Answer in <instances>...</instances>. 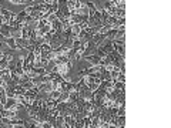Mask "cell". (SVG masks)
Listing matches in <instances>:
<instances>
[{
  "mask_svg": "<svg viewBox=\"0 0 171 128\" xmlns=\"http://www.w3.org/2000/svg\"><path fill=\"white\" fill-rule=\"evenodd\" d=\"M16 44L19 48H29L30 46V41H29V39H23V37H16Z\"/></svg>",
  "mask_w": 171,
  "mask_h": 128,
  "instance_id": "3",
  "label": "cell"
},
{
  "mask_svg": "<svg viewBox=\"0 0 171 128\" xmlns=\"http://www.w3.org/2000/svg\"><path fill=\"white\" fill-rule=\"evenodd\" d=\"M3 108H4V107H3V103H1V101H0V111H1V110H3Z\"/></svg>",
  "mask_w": 171,
  "mask_h": 128,
  "instance_id": "13",
  "label": "cell"
},
{
  "mask_svg": "<svg viewBox=\"0 0 171 128\" xmlns=\"http://www.w3.org/2000/svg\"><path fill=\"white\" fill-rule=\"evenodd\" d=\"M9 1H12V0H9Z\"/></svg>",
  "mask_w": 171,
  "mask_h": 128,
  "instance_id": "14",
  "label": "cell"
},
{
  "mask_svg": "<svg viewBox=\"0 0 171 128\" xmlns=\"http://www.w3.org/2000/svg\"><path fill=\"white\" fill-rule=\"evenodd\" d=\"M0 33H1V36H3L4 39L12 37V33H10V26H9V24H1V26H0Z\"/></svg>",
  "mask_w": 171,
  "mask_h": 128,
  "instance_id": "5",
  "label": "cell"
},
{
  "mask_svg": "<svg viewBox=\"0 0 171 128\" xmlns=\"http://www.w3.org/2000/svg\"><path fill=\"white\" fill-rule=\"evenodd\" d=\"M84 58L87 60V61H90V63H91V65H99V64H100V61H101V58H100L96 53L88 54V56H84Z\"/></svg>",
  "mask_w": 171,
  "mask_h": 128,
  "instance_id": "2",
  "label": "cell"
},
{
  "mask_svg": "<svg viewBox=\"0 0 171 128\" xmlns=\"http://www.w3.org/2000/svg\"><path fill=\"white\" fill-rule=\"evenodd\" d=\"M114 91H117L119 94L125 93V85H124V83H121V81H119V80L114 81Z\"/></svg>",
  "mask_w": 171,
  "mask_h": 128,
  "instance_id": "7",
  "label": "cell"
},
{
  "mask_svg": "<svg viewBox=\"0 0 171 128\" xmlns=\"http://www.w3.org/2000/svg\"><path fill=\"white\" fill-rule=\"evenodd\" d=\"M103 9L110 14V16H114V13L117 12V6L114 4L113 0H104V4H103Z\"/></svg>",
  "mask_w": 171,
  "mask_h": 128,
  "instance_id": "1",
  "label": "cell"
},
{
  "mask_svg": "<svg viewBox=\"0 0 171 128\" xmlns=\"http://www.w3.org/2000/svg\"><path fill=\"white\" fill-rule=\"evenodd\" d=\"M21 85H23V87H24L26 90H30V88L33 87V81H32V78H30V80H29V81H26V83H23Z\"/></svg>",
  "mask_w": 171,
  "mask_h": 128,
  "instance_id": "10",
  "label": "cell"
},
{
  "mask_svg": "<svg viewBox=\"0 0 171 128\" xmlns=\"http://www.w3.org/2000/svg\"><path fill=\"white\" fill-rule=\"evenodd\" d=\"M27 0H12V3H14V4H23V3H26Z\"/></svg>",
  "mask_w": 171,
  "mask_h": 128,
  "instance_id": "12",
  "label": "cell"
},
{
  "mask_svg": "<svg viewBox=\"0 0 171 128\" xmlns=\"http://www.w3.org/2000/svg\"><path fill=\"white\" fill-rule=\"evenodd\" d=\"M50 24H51V32H61V21L57 17L51 21Z\"/></svg>",
  "mask_w": 171,
  "mask_h": 128,
  "instance_id": "6",
  "label": "cell"
},
{
  "mask_svg": "<svg viewBox=\"0 0 171 128\" xmlns=\"http://www.w3.org/2000/svg\"><path fill=\"white\" fill-rule=\"evenodd\" d=\"M119 74H120V68L119 67H114V68L110 71V77H111V80L116 81L117 80V77H119Z\"/></svg>",
  "mask_w": 171,
  "mask_h": 128,
  "instance_id": "8",
  "label": "cell"
},
{
  "mask_svg": "<svg viewBox=\"0 0 171 128\" xmlns=\"http://www.w3.org/2000/svg\"><path fill=\"white\" fill-rule=\"evenodd\" d=\"M7 64H9V60L6 57H1L0 58V70L1 68H7Z\"/></svg>",
  "mask_w": 171,
  "mask_h": 128,
  "instance_id": "9",
  "label": "cell"
},
{
  "mask_svg": "<svg viewBox=\"0 0 171 128\" xmlns=\"http://www.w3.org/2000/svg\"><path fill=\"white\" fill-rule=\"evenodd\" d=\"M117 80L121 81V83H125V76H124V73H123V71H120V74H119V77H117Z\"/></svg>",
  "mask_w": 171,
  "mask_h": 128,
  "instance_id": "11",
  "label": "cell"
},
{
  "mask_svg": "<svg viewBox=\"0 0 171 128\" xmlns=\"http://www.w3.org/2000/svg\"><path fill=\"white\" fill-rule=\"evenodd\" d=\"M4 43H6V46L10 48V50H19V47H17L16 44V39L14 37H9V39H4Z\"/></svg>",
  "mask_w": 171,
  "mask_h": 128,
  "instance_id": "4",
  "label": "cell"
}]
</instances>
